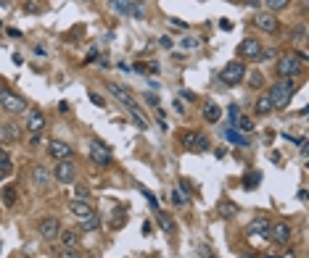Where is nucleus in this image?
<instances>
[{
  "label": "nucleus",
  "mask_w": 309,
  "mask_h": 258,
  "mask_svg": "<svg viewBox=\"0 0 309 258\" xmlns=\"http://www.w3.org/2000/svg\"><path fill=\"white\" fill-rule=\"evenodd\" d=\"M74 195H77V200H87V190H85V187L74 190Z\"/></svg>",
  "instance_id": "obj_39"
},
{
  "label": "nucleus",
  "mask_w": 309,
  "mask_h": 258,
  "mask_svg": "<svg viewBox=\"0 0 309 258\" xmlns=\"http://www.w3.org/2000/svg\"><path fill=\"white\" fill-rule=\"evenodd\" d=\"M135 71L137 74H146V64H135Z\"/></svg>",
  "instance_id": "obj_44"
},
{
  "label": "nucleus",
  "mask_w": 309,
  "mask_h": 258,
  "mask_svg": "<svg viewBox=\"0 0 309 258\" xmlns=\"http://www.w3.org/2000/svg\"><path fill=\"white\" fill-rule=\"evenodd\" d=\"M0 95H3V90H0Z\"/></svg>",
  "instance_id": "obj_50"
},
{
  "label": "nucleus",
  "mask_w": 309,
  "mask_h": 258,
  "mask_svg": "<svg viewBox=\"0 0 309 258\" xmlns=\"http://www.w3.org/2000/svg\"><path fill=\"white\" fill-rule=\"evenodd\" d=\"M235 129H241V132H251V129H254V121H251V119H246V116H238V119H235Z\"/></svg>",
  "instance_id": "obj_30"
},
{
  "label": "nucleus",
  "mask_w": 309,
  "mask_h": 258,
  "mask_svg": "<svg viewBox=\"0 0 309 258\" xmlns=\"http://www.w3.org/2000/svg\"><path fill=\"white\" fill-rule=\"evenodd\" d=\"M259 182H262V174H259V171H254L251 177H246V179H243V185H246V187H256Z\"/></svg>",
  "instance_id": "obj_36"
},
{
  "label": "nucleus",
  "mask_w": 309,
  "mask_h": 258,
  "mask_svg": "<svg viewBox=\"0 0 309 258\" xmlns=\"http://www.w3.org/2000/svg\"><path fill=\"white\" fill-rule=\"evenodd\" d=\"M32 182H35L37 187H48V182H51L48 169H42V166H35V169H32Z\"/></svg>",
  "instance_id": "obj_19"
},
{
  "label": "nucleus",
  "mask_w": 309,
  "mask_h": 258,
  "mask_svg": "<svg viewBox=\"0 0 309 258\" xmlns=\"http://www.w3.org/2000/svg\"><path fill=\"white\" fill-rule=\"evenodd\" d=\"M243 258H254V255H243Z\"/></svg>",
  "instance_id": "obj_48"
},
{
  "label": "nucleus",
  "mask_w": 309,
  "mask_h": 258,
  "mask_svg": "<svg viewBox=\"0 0 309 258\" xmlns=\"http://www.w3.org/2000/svg\"><path fill=\"white\" fill-rule=\"evenodd\" d=\"M262 258H275V255H262Z\"/></svg>",
  "instance_id": "obj_47"
},
{
  "label": "nucleus",
  "mask_w": 309,
  "mask_h": 258,
  "mask_svg": "<svg viewBox=\"0 0 309 258\" xmlns=\"http://www.w3.org/2000/svg\"><path fill=\"white\" fill-rule=\"evenodd\" d=\"M238 55L246 61H259V55H262V42L256 40V37H246L241 45H238Z\"/></svg>",
  "instance_id": "obj_8"
},
{
  "label": "nucleus",
  "mask_w": 309,
  "mask_h": 258,
  "mask_svg": "<svg viewBox=\"0 0 309 258\" xmlns=\"http://www.w3.org/2000/svg\"><path fill=\"white\" fill-rule=\"evenodd\" d=\"M130 13H132L135 19H143L146 16V3H143V0H132V3H130Z\"/></svg>",
  "instance_id": "obj_28"
},
{
  "label": "nucleus",
  "mask_w": 309,
  "mask_h": 258,
  "mask_svg": "<svg viewBox=\"0 0 309 258\" xmlns=\"http://www.w3.org/2000/svg\"><path fill=\"white\" fill-rule=\"evenodd\" d=\"M98 226H101V216L98 214H92L90 219L80 221V230H85V232H92V230H98Z\"/></svg>",
  "instance_id": "obj_26"
},
{
  "label": "nucleus",
  "mask_w": 309,
  "mask_h": 258,
  "mask_svg": "<svg viewBox=\"0 0 309 258\" xmlns=\"http://www.w3.org/2000/svg\"><path fill=\"white\" fill-rule=\"evenodd\" d=\"M77 177V166L72 161H58V166L53 169V179L61 182V185H69V182H74Z\"/></svg>",
  "instance_id": "obj_10"
},
{
  "label": "nucleus",
  "mask_w": 309,
  "mask_h": 258,
  "mask_svg": "<svg viewBox=\"0 0 309 258\" xmlns=\"http://www.w3.org/2000/svg\"><path fill=\"white\" fill-rule=\"evenodd\" d=\"M106 87H109V93L119 100V103H125L127 105V111H140V105H137V100L127 93V90H122L119 84H114V82H109V84H106Z\"/></svg>",
  "instance_id": "obj_12"
},
{
  "label": "nucleus",
  "mask_w": 309,
  "mask_h": 258,
  "mask_svg": "<svg viewBox=\"0 0 309 258\" xmlns=\"http://www.w3.org/2000/svg\"><path fill=\"white\" fill-rule=\"evenodd\" d=\"M90 100L96 103V105H101V108H103V98H101L98 93H90Z\"/></svg>",
  "instance_id": "obj_41"
},
{
  "label": "nucleus",
  "mask_w": 309,
  "mask_h": 258,
  "mask_svg": "<svg viewBox=\"0 0 309 258\" xmlns=\"http://www.w3.org/2000/svg\"><path fill=\"white\" fill-rule=\"evenodd\" d=\"M53 255H56V258H80V250H77V248H61V250H56Z\"/></svg>",
  "instance_id": "obj_31"
},
{
  "label": "nucleus",
  "mask_w": 309,
  "mask_h": 258,
  "mask_svg": "<svg viewBox=\"0 0 309 258\" xmlns=\"http://www.w3.org/2000/svg\"><path fill=\"white\" fill-rule=\"evenodd\" d=\"M235 214H238V206L235 203H230V200H222L220 203V216L222 219H233Z\"/></svg>",
  "instance_id": "obj_25"
},
{
  "label": "nucleus",
  "mask_w": 309,
  "mask_h": 258,
  "mask_svg": "<svg viewBox=\"0 0 309 258\" xmlns=\"http://www.w3.org/2000/svg\"><path fill=\"white\" fill-rule=\"evenodd\" d=\"M0 29H3V24H0Z\"/></svg>",
  "instance_id": "obj_51"
},
{
  "label": "nucleus",
  "mask_w": 309,
  "mask_h": 258,
  "mask_svg": "<svg viewBox=\"0 0 309 258\" xmlns=\"http://www.w3.org/2000/svg\"><path fill=\"white\" fill-rule=\"evenodd\" d=\"M27 129L32 132V134H40L42 129H45V113L42 111H29V116H27Z\"/></svg>",
  "instance_id": "obj_16"
},
{
  "label": "nucleus",
  "mask_w": 309,
  "mask_h": 258,
  "mask_svg": "<svg viewBox=\"0 0 309 258\" xmlns=\"http://www.w3.org/2000/svg\"><path fill=\"white\" fill-rule=\"evenodd\" d=\"M19 134H21V132H19V127L8 121V124L0 127V145H11V142H16V140H19Z\"/></svg>",
  "instance_id": "obj_17"
},
{
  "label": "nucleus",
  "mask_w": 309,
  "mask_h": 258,
  "mask_svg": "<svg viewBox=\"0 0 309 258\" xmlns=\"http://www.w3.org/2000/svg\"><path fill=\"white\" fill-rule=\"evenodd\" d=\"M254 111H256L259 116H267L270 111H275V108H272V100H270L267 95H262V98H256V103H254Z\"/></svg>",
  "instance_id": "obj_20"
},
{
  "label": "nucleus",
  "mask_w": 309,
  "mask_h": 258,
  "mask_svg": "<svg viewBox=\"0 0 309 258\" xmlns=\"http://www.w3.org/2000/svg\"><path fill=\"white\" fill-rule=\"evenodd\" d=\"M13 200H16V187H6L3 190V203L6 206H13Z\"/></svg>",
  "instance_id": "obj_35"
},
{
  "label": "nucleus",
  "mask_w": 309,
  "mask_h": 258,
  "mask_svg": "<svg viewBox=\"0 0 309 258\" xmlns=\"http://www.w3.org/2000/svg\"><path fill=\"white\" fill-rule=\"evenodd\" d=\"M301 66H304V61L299 58V53H286V55L277 58L275 71H277V77H280V79H296L301 74Z\"/></svg>",
  "instance_id": "obj_2"
},
{
  "label": "nucleus",
  "mask_w": 309,
  "mask_h": 258,
  "mask_svg": "<svg viewBox=\"0 0 309 258\" xmlns=\"http://www.w3.org/2000/svg\"><path fill=\"white\" fill-rule=\"evenodd\" d=\"M220 29H225V32H230V29H233V21H230V19H222V21H220Z\"/></svg>",
  "instance_id": "obj_40"
},
{
  "label": "nucleus",
  "mask_w": 309,
  "mask_h": 258,
  "mask_svg": "<svg viewBox=\"0 0 309 258\" xmlns=\"http://www.w3.org/2000/svg\"><path fill=\"white\" fill-rule=\"evenodd\" d=\"M265 3L270 6V11H272V13H277V11L288 8V3H291V0H265Z\"/></svg>",
  "instance_id": "obj_33"
},
{
  "label": "nucleus",
  "mask_w": 309,
  "mask_h": 258,
  "mask_svg": "<svg viewBox=\"0 0 309 258\" xmlns=\"http://www.w3.org/2000/svg\"><path fill=\"white\" fill-rule=\"evenodd\" d=\"M222 137H225L227 142H235V145H249V140H246L243 134H238V132H235V127L225 129V132H222Z\"/></svg>",
  "instance_id": "obj_24"
},
{
  "label": "nucleus",
  "mask_w": 309,
  "mask_h": 258,
  "mask_svg": "<svg viewBox=\"0 0 309 258\" xmlns=\"http://www.w3.org/2000/svg\"><path fill=\"white\" fill-rule=\"evenodd\" d=\"M11 171H13V166H11V156L6 153L3 148H0V179H6Z\"/></svg>",
  "instance_id": "obj_22"
},
{
  "label": "nucleus",
  "mask_w": 309,
  "mask_h": 258,
  "mask_svg": "<svg viewBox=\"0 0 309 258\" xmlns=\"http://www.w3.org/2000/svg\"><path fill=\"white\" fill-rule=\"evenodd\" d=\"M198 45H201L198 37H182V40H180V48H182V50H196Z\"/></svg>",
  "instance_id": "obj_29"
},
{
  "label": "nucleus",
  "mask_w": 309,
  "mask_h": 258,
  "mask_svg": "<svg viewBox=\"0 0 309 258\" xmlns=\"http://www.w3.org/2000/svg\"><path fill=\"white\" fill-rule=\"evenodd\" d=\"M220 116H222V108H220L217 103H209V105H206V111H204V119L209 121V124H217Z\"/></svg>",
  "instance_id": "obj_21"
},
{
  "label": "nucleus",
  "mask_w": 309,
  "mask_h": 258,
  "mask_svg": "<svg viewBox=\"0 0 309 258\" xmlns=\"http://www.w3.org/2000/svg\"><path fill=\"white\" fill-rule=\"evenodd\" d=\"M109 3H111L114 13H122V16H125V13H130V3H132V0H109Z\"/></svg>",
  "instance_id": "obj_27"
},
{
  "label": "nucleus",
  "mask_w": 309,
  "mask_h": 258,
  "mask_svg": "<svg viewBox=\"0 0 309 258\" xmlns=\"http://www.w3.org/2000/svg\"><path fill=\"white\" fill-rule=\"evenodd\" d=\"M69 211L74 214L77 221H85V219H90L92 214H96V211H92V206H90L87 200H72V203H69Z\"/></svg>",
  "instance_id": "obj_13"
},
{
  "label": "nucleus",
  "mask_w": 309,
  "mask_h": 258,
  "mask_svg": "<svg viewBox=\"0 0 309 258\" xmlns=\"http://www.w3.org/2000/svg\"><path fill=\"white\" fill-rule=\"evenodd\" d=\"M156 221H159V226L167 235H175V221H172V216H169V214H164V211H161V214H156Z\"/></svg>",
  "instance_id": "obj_23"
},
{
  "label": "nucleus",
  "mask_w": 309,
  "mask_h": 258,
  "mask_svg": "<svg viewBox=\"0 0 309 258\" xmlns=\"http://www.w3.org/2000/svg\"><path fill=\"white\" fill-rule=\"evenodd\" d=\"M169 24H172L175 29H188V26H191V24H185L182 19H169Z\"/></svg>",
  "instance_id": "obj_38"
},
{
  "label": "nucleus",
  "mask_w": 309,
  "mask_h": 258,
  "mask_svg": "<svg viewBox=\"0 0 309 258\" xmlns=\"http://www.w3.org/2000/svg\"><path fill=\"white\" fill-rule=\"evenodd\" d=\"M283 258H296V250H293V248H291V250H286V253H283Z\"/></svg>",
  "instance_id": "obj_46"
},
{
  "label": "nucleus",
  "mask_w": 309,
  "mask_h": 258,
  "mask_svg": "<svg viewBox=\"0 0 309 258\" xmlns=\"http://www.w3.org/2000/svg\"><path fill=\"white\" fill-rule=\"evenodd\" d=\"M29 145H32V148L40 145V134H32V137H29Z\"/></svg>",
  "instance_id": "obj_43"
},
{
  "label": "nucleus",
  "mask_w": 309,
  "mask_h": 258,
  "mask_svg": "<svg viewBox=\"0 0 309 258\" xmlns=\"http://www.w3.org/2000/svg\"><path fill=\"white\" fill-rule=\"evenodd\" d=\"M267 232H270V219H265V216L254 219L246 226V235H254V237H267Z\"/></svg>",
  "instance_id": "obj_15"
},
{
  "label": "nucleus",
  "mask_w": 309,
  "mask_h": 258,
  "mask_svg": "<svg viewBox=\"0 0 309 258\" xmlns=\"http://www.w3.org/2000/svg\"><path fill=\"white\" fill-rule=\"evenodd\" d=\"M146 100H148L151 105H156V103H159V98H156V95H146Z\"/></svg>",
  "instance_id": "obj_45"
},
{
  "label": "nucleus",
  "mask_w": 309,
  "mask_h": 258,
  "mask_svg": "<svg viewBox=\"0 0 309 258\" xmlns=\"http://www.w3.org/2000/svg\"><path fill=\"white\" fill-rule=\"evenodd\" d=\"M249 84H251L254 90H259V87H265V77H262L259 71H251V74H249Z\"/></svg>",
  "instance_id": "obj_34"
},
{
  "label": "nucleus",
  "mask_w": 309,
  "mask_h": 258,
  "mask_svg": "<svg viewBox=\"0 0 309 258\" xmlns=\"http://www.w3.org/2000/svg\"><path fill=\"white\" fill-rule=\"evenodd\" d=\"M58 240H61V245H64V248H77V245H80V232H74V230H61Z\"/></svg>",
  "instance_id": "obj_18"
},
{
  "label": "nucleus",
  "mask_w": 309,
  "mask_h": 258,
  "mask_svg": "<svg viewBox=\"0 0 309 258\" xmlns=\"http://www.w3.org/2000/svg\"><path fill=\"white\" fill-rule=\"evenodd\" d=\"M243 77H246V66H243V61H230L227 66H222V71H220V79L225 82V84H241L243 82Z\"/></svg>",
  "instance_id": "obj_4"
},
{
  "label": "nucleus",
  "mask_w": 309,
  "mask_h": 258,
  "mask_svg": "<svg viewBox=\"0 0 309 258\" xmlns=\"http://www.w3.org/2000/svg\"><path fill=\"white\" fill-rule=\"evenodd\" d=\"M85 258H96V255H85Z\"/></svg>",
  "instance_id": "obj_49"
},
{
  "label": "nucleus",
  "mask_w": 309,
  "mask_h": 258,
  "mask_svg": "<svg viewBox=\"0 0 309 258\" xmlns=\"http://www.w3.org/2000/svg\"><path fill=\"white\" fill-rule=\"evenodd\" d=\"M180 142L188 150H193V153H204V150H209V137H206L204 132H196V129L182 132L180 134Z\"/></svg>",
  "instance_id": "obj_3"
},
{
  "label": "nucleus",
  "mask_w": 309,
  "mask_h": 258,
  "mask_svg": "<svg viewBox=\"0 0 309 258\" xmlns=\"http://www.w3.org/2000/svg\"><path fill=\"white\" fill-rule=\"evenodd\" d=\"M172 203H175V206H185V203H188V195L182 192V187L172 190Z\"/></svg>",
  "instance_id": "obj_32"
},
{
  "label": "nucleus",
  "mask_w": 309,
  "mask_h": 258,
  "mask_svg": "<svg viewBox=\"0 0 309 258\" xmlns=\"http://www.w3.org/2000/svg\"><path fill=\"white\" fill-rule=\"evenodd\" d=\"M37 232H40V237L42 240H56L58 235H61V221L58 219H53V216H45V219H40V224H37Z\"/></svg>",
  "instance_id": "obj_7"
},
{
  "label": "nucleus",
  "mask_w": 309,
  "mask_h": 258,
  "mask_svg": "<svg viewBox=\"0 0 309 258\" xmlns=\"http://www.w3.org/2000/svg\"><path fill=\"white\" fill-rule=\"evenodd\" d=\"M90 161L98 163V166H109L111 163V150L106 148L103 142H90Z\"/></svg>",
  "instance_id": "obj_11"
},
{
  "label": "nucleus",
  "mask_w": 309,
  "mask_h": 258,
  "mask_svg": "<svg viewBox=\"0 0 309 258\" xmlns=\"http://www.w3.org/2000/svg\"><path fill=\"white\" fill-rule=\"evenodd\" d=\"M304 35H306V24H299L296 32H293V37H296V40H304Z\"/></svg>",
  "instance_id": "obj_37"
},
{
  "label": "nucleus",
  "mask_w": 309,
  "mask_h": 258,
  "mask_svg": "<svg viewBox=\"0 0 309 258\" xmlns=\"http://www.w3.org/2000/svg\"><path fill=\"white\" fill-rule=\"evenodd\" d=\"M48 153L56 158V161H69L72 158V153H74V150L66 145V142H58V140H53L51 145H48Z\"/></svg>",
  "instance_id": "obj_14"
},
{
  "label": "nucleus",
  "mask_w": 309,
  "mask_h": 258,
  "mask_svg": "<svg viewBox=\"0 0 309 258\" xmlns=\"http://www.w3.org/2000/svg\"><path fill=\"white\" fill-rule=\"evenodd\" d=\"M267 237H272V242H277V245H288L293 237V226L288 221H275V224H270Z\"/></svg>",
  "instance_id": "obj_5"
},
{
  "label": "nucleus",
  "mask_w": 309,
  "mask_h": 258,
  "mask_svg": "<svg viewBox=\"0 0 309 258\" xmlns=\"http://www.w3.org/2000/svg\"><path fill=\"white\" fill-rule=\"evenodd\" d=\"M293 95H296V82L293 79H280L270 84V93H267V98L272 100V108H286Z\"/></svg>",
  "instance_id": "obj_1"
},
{
  "label": "nucleus",
  "mask_w": 309,
  "mask_h": 258,
  "mask_svg": "<svg viewBox=\"0 0 309 258\" xmlns=\"http://www.w3.org/2000/svg\"><path fill=\"white\" fill-rule=\"evenodd\" d=\"M254 24L262 29V32H277V29H280V21H277V16L272 11H259L256 16H254Z\"/></svg>",
  "instance_id": "obj_9"
},
{
  "label": "nucleus",
  "mask_w": 309,
  "mask_h": 258,
  "mask_svg": "<svg viewBox=\"0 0 309 258\" xmlns=\"http://www.w3.org/2000/svg\"><path fill=\"white\" fill-rule=\"evenodd\" d=\"M159 45H161V48H172V40H169V37L164 35V37L159 40Z\"/></svg>",
  "instance_id": "obj_42"
},
{
  "label": "nucleus",
  "mask_w": 309,
  "mask_h": 258,
  "mask_svg": "<svg viewBox=\"0 0 309 258\" xmlns=\"http://www.w3.org/2000/svg\"><path fill=\"white\" fill-rule=\"evenodd\" d=\"M0 108L8 111V113H24L27 111V100L8 93V90H3V95H0Z\"/></svg>",
  "instance_id": "obj_6"
}]
</instances>
